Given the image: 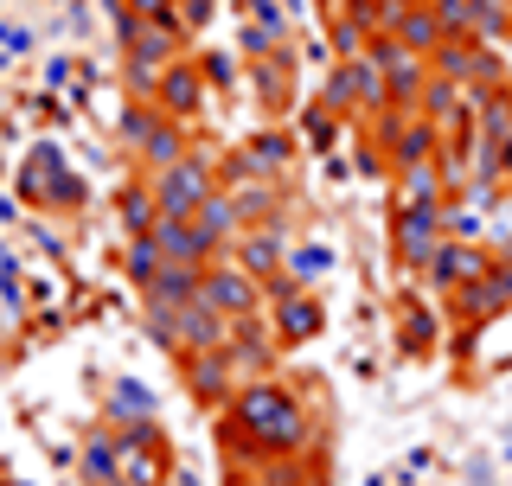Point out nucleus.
<instances>
[{"label":"nucleus","instance_id":"1","mask_svg":"<svg viewBox=\"0 0 512 486\" xmlns=\"http://www.w3.org/2000/svg\"><path fill=\"white\" fill-rule=\"evenodd\" d=\"M429 275H436L442 288H448V282H480V275H487V256H480V250H455V243H442L436 263H429Z\"/></svg>","mask_w":512,"mask_h":486},{"label":"nucleus","instance_id":"2","mask_svg":"<svg viewBox=\"0 0 512 486\" xmlns=\"http://www.w3.org/2000/svg\"><path fill=\"white\" fill-rule=\"evenodd\" d=\"M442 32H474V0H436Z\"/></svg>","mask_w":512,"mask_h":486},{"label":"nucleus","instance_id":"3","mask_svg":"<svg viewBox=\"0 0 512 486\" xmlns=\"http://www.w3.org/2000/svg\"><path fill=\"white\" fill-rule=\"evenodd\" d=\"M506 26H512L506 0H474V32H506Z\"/></svg>","mask_w":512,"mask_h":486},{"label":"nucleus","instance_id":"4","mask_svg":"<svg viewBox=\"0 0 512 486\" xmlns=\"http://www.w3.org/2000/svg\"><path fill=\"white\" fill-rule=\"evenodd\" d=\"M320 269H327V250H301L295 256V275H320Z\"/></svg>","mask_w":512,"mask_h":486},{"label":"nucleus","instance_id":"5","mask_svg":"<svg viewBox=\"0 0 512 486\" xmlns=\"http://www.w3.org/2000/svg\"><path fill=\"white\" fill-rule=\"evenodd\" d=\"M493 275H500V288H506V301H512V269H493Z\"/></svg>","mask_w":512,"mask_h":486},{"label":"nucleus","instance_id":"6","mask_svg":"<svg viewBox=\"0 0 512 486\" xmlns=\"http://www.w3.org/2000/svg\"><path fill=\"white\" fill-rule=\"evenodd\" d=\"M506 32H512V26H506Z\"/></svg>","mask_w":512,"mask_h":486}]
</instances>
